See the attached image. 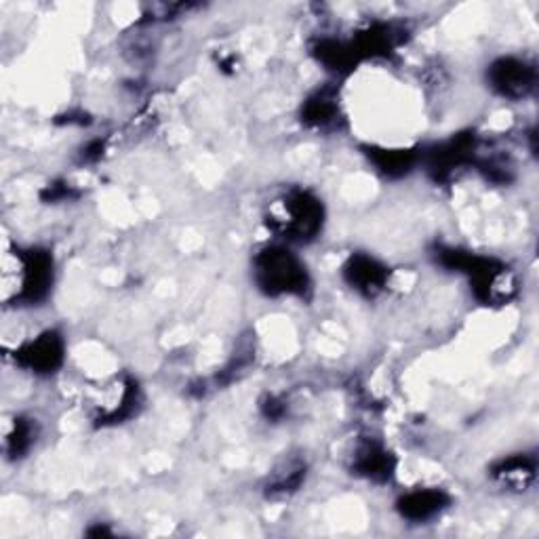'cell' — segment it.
Instances as JSON below:
<instances>
[{
    "instance_id": "obj_5",
    "label": "cell",
    "mask_w": 539,
    "mask_h": 539,
    "mask_svg": "<svg viewBox=\"0 0 539 539\" xmlns=\"http://www.w3.org/2000/svg\"><path fill=\"white\" fill-rule=\"evenodd\" d=\"M22 363L36 373H53L64 361V342L55 331L41 335L19 354Z\"/></svg>"
},
{
    "instance_id": "obj_7",
    "label": "cell",
    "mask_w": 539,
    "mask_h": 539,
    "mask_svg": "<svg viewBox=\"0 0 539 539\" xmlns=\"http://www.w3.org/2000/svg\"><path fill=\"white\" fill-rule=\"evenodd\" d=\"M392 468H394L392 457L382 445L365 443L358 447L354 455V470L371 478V481H388L392 476Z\"/></svg>"
},
{
    "instance_id": "obj_4",
    "label": "cell",
    "mask_w": 539,
    "mask_h": 539,
    "mask_svg": "<svg viewBox=\"0 0 539 539\" xmlns=\"http://www.w3.org/2000/svg\"><path fill=\"white\" fill-rule=\"evenodd\" d=\"M344 276L352 289L367 297H375L388 283V270L369 255H354L344 268Z\"/></svg>"
},
{
    "instance_id": "obj_11",
    "label": "cell",
    "mask_w": 539,
    "mask_h": 539,
    "mask_svg": "<svg viewBox=\"0 0 539 539\" xmlns=\"http://www.w3.org/2000/svg\"><path fill=\"white\" fill-rule=\"evenodd\" d=\"M30 438H32V428L22 422V419H17L15 424V432L7 436V445H11V453H24L30 447Z\"/></svg>"
},
{
    "instance_id": "obj_9",
    "label": "cell",
    "mask_w": 539,
    "mask_h": 539,
    "mask_svg": "<svg viewBox=\"0 0 539 539\" xmlns=\"http://www.w3.org/2000/svg\"><path fill=\"white\" fill-rule=\"evenodd\" d=\"M333 102H335V99L327 97L325 93L312 97L310 102L306 104V108H304L306 123L316 125V127H327L335 118V114H337V106Z\"/></svg>"
},
{
    "instance_id": "obj_8",
    "label": "cell",
    "mask_w": 539,
    "mask_h": 539,
    "mask_svg": "<svg viewBox=\"0 0 539 539\" xmlns=\"http://www.w3.org/2000/svg\"><path fill=\"white\" fill-rule=\"evenodd\" d=\"M493 474L502 485H506L510 489H518V491L523 489L525 491L535 478V459H531L527 455L508 457L495 468Z\"/></svg>"
},
{
    "instance_id": "obj_1",
    "label": "cell",
    "mask_w": 539,
    "mask_h": 539,
    "mask_svg": "<svg viewBox=\"0 0 539 539\" xmlns=\"http://www.w3.org/2000/svg\"><path fill=\"white\" fill-rule=\"evenodd\" d=\"M266 222L281 238L306 243L323 228V205L310 192L293 190L270 207Z\"/></svg>"
},
{
    "instance_id": "obj_10",
    "label": "cell",
    "mask_w": 539,
    "mask_h": 539,
    "mask_svg": "<svg viewBox=\"0 0 539 539\" xmlns=\"http://www.w3.org/2000/svg\"><path fill=\"white\" fill-rule=\"evenodd\" d=\"M373 161L379 169L388 175L407 173L409 167L413 165L411 154L405 150H379L377 154L373 152Z\"/></svg>"
},
{
    "instance_id": "obj_6",
    "label": "cell",
    "mask_w": 539,
    "mask_h": 539,
    "mask_svg": "<svg viewBox=\"0 0 539 539\" xmlns=\"http://www.w3.org/2000/svg\"><path fill=\"white\" fill-rule=\"evenodd\" d=\"M449 504V497L438 489H419L401 497L398 510L409 521H430L436 514H441Z\"/></svg>"
},
{
    "instance_id": "obj_3",
    "label": "cell",
    "mask_w": 539,
    "mask_h": 539,
    "mask_svg": "<svg viewBox=\"0 0 539 539\" xmlns=\"http://www.w3.org/2000/svg\"><path fill=\"white\" fill-rule=\"evenodd\" d=\"M491 87L508 99L527 97L535 87V68L525 59L502 57L489 70Z\"/></svg>"
},
{
    "instance_id": "obj_2",
    "label": "cell",
    "mask_w": 539,
    "mask_h": 539,
    "mask_svg": "<svg viewBox=\"0 0 539 539\" xmlns=\"http://www.w3.org/2000/svg\"><path fill=\"white\" fill-rule=\"evenodd\" d=\"M255 281L268 295H304L310 287L306 266L285 247H268L255 257Z\"/></svg>"
}]
</instances>
